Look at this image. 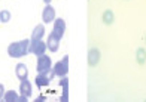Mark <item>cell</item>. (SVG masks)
Instances as JSON below:
<instances>
[{
  "label": "cell",
  "mask_w": 146,
  "mask_h": 102,
  "mask_svg": "<svg viewBox=\"0 0 146 102\" xmlns=\"http://www.w3.org/2000/svg\"><path fill=\"white\" fill-rule=\"evenodd\" d=\"M52 77H55V76H54V71H52V70L46 71V73H39L37 76H36V78H35V83H36L39 87L48 86L49 81L52 80Z\"/></svg>",
  "instance_id": "cell-5"
},
{
  "label": "cell",
  "mask_w": 146,
  "mask_h": 102,
  "mask_svg": "<svg viewBox=\"0 0 146 102\" xmlns=\"http://www.w3.org/2000/svg\"><path fill=\"white\" fill-rule=\"evenodd\" d=\"M3 95H5V87L3 84H0V99H3Z\"/></svg>",
  "instance_id": "cell-19"
},
{
  "label": "cell",
  "mask_w": 146,
  "mask_h": 102,
  "mask_svg": "<svg viewBox=\"0 0 146 102\" xmlns=\"http://www.w3.org/2000/svg\"><path fill=\"white\" fill-rule=\"evenodd\" d=\"M29 101V96H25V95H23V96L18 98V102H27Z\"/></svg>",
  "instance_id": "cell-18"
},
{
  "label": "cell",
  "mask_w": 146,
  "mask_h": 102,
  "mask_svg": "<svg viewBox=\"0 0 146 102\" xmlns=\"http://www.w3.org/2000/svg\"><path fill=\"white\" fill-rule=\"evenodd\" d=\"M60 40H61V39H58L55 34L51 31V34L48 36V42H46V47H48V50L55 53L58 50V47H60Z\"/></svg>",
  "instance_id": "cell-8"
},
{
  "label": "cell",
  "mask_w": 146,
  "mask_h": 102,
  "mask_svg": "<svg viewBox=\"0 0 146 102\" xmlns=\"http://www.w3.org/2000/svg\"><path fill=\"white\" fill-rule=\"evenodd\" d=\"M15 74L19 80H25L29 77V70H27V65L25 64H18L15 67Z\"/></svg>",
  "instance_id": "cell-10"
},
{
  "label": "cell",
  "mask_w": 146,
  "mask_h": 102,
  "mask_svg": "<svg viewBox=\"0 0 146 102\" xmlns=\"http://www.w3.org/2000/svg\"><path fill=\"white\" fill-rule=\"evenodd\" d=\"M46 43L43 40H30V44H29V53H33L36 56H40L46 52Z\"/></svg>",
  "instance_id": "cell-3"
},
{
  "label": "cell",
  "mask_w": 146,
  "mask_h": 102,
  "mask_svg": "<svg viewBox=\"0 0 146 102\" xmlns=\"http://www.w3.org/2000/svg\"><path fill=\"white\" fill-rule=\"evenodd\" d=\"M43 34H45V25L39 24V25H36V28L31 33V40H42Z\"/></svg>",
  "instance_id": "cell-13"
},
{
  "label": "cell",
  "mask_w": 146,
  "mask_h": 102,
  "mask_svg": "<svg viewBox=\"0 0 146 102\" xmlns=\"http://www.w3.org/2000/svg\"><path fill=\"white\" fill-rule=\"evenodd\" d=\"M103 22L106 24V25H110L112 22L115 21V15H113V12L112 10H106V12H103Z\"/></svg>",
  "instance_id": "cell-14"
},
{
  "label": "cell",
  "mask_w": 146,
  "mask_h": 102,
  "mask_svg": "<svg viewBox=\"0 0 146 102\" xmlns=\"http://www.w3.org/2000/svg\"><path fill=\"white\" fill-rule=\"evenodd\" d=\"M98 61H100V52L97 49H91L88 52V64L91 67H94V65L98 64Z\"/></svg>",
  "instance_id": "cell-12"
},
{
  "label": "cell",
  "mask_w": 146,
  "mask_h": 102,
  "mask_svg": "<svg viewBox=\"0 0 146 102\" xmlns=\"http://www.w3.org/2000/svg\"><path fill=\"white\" fill-rule=\"evenodd\" d=\"M52 71H54V76H58V77L67 76V71H69V56L67 55L63 56V59H60L58 62L54 65Z\"/></svg>",
  "instance_id": "cell-2"
},
{
  "label": "cell",
  "mask_w": 146,
  "mask_h": 102,
  "mask_svg": "<svg viewBox=\"0 0 146 102\" xmlns=\"http://www.w3.org/2000/svg\"><path fill=\"white\" fill-rule=\"evenodd\" d=\"M0 21H2V22L11 21V12L9 10H2V12H0Z\"/></svg>",
  "instance_id": "cell-17"
},
{
  "label": "cell",
  "mask_w": 146,
  "mask_h": 102,
  "mask_svg": "<svg viewBox=\"0 0 146 102\" xmlns=\"http://www.w3.org/2000/svg\"><path fill=\"white\" fill-rule=\"evenodd\" d=\"M54 21H55V24H54V28H52V33H54L58 39H61L64 36V31H66V22H64L63 18H55Z\"/></svg>",
  "instance_id": "cell-7"
},
{
  "label": "cell",
  "mask_w": 146,
  "mask_h": 102,
  "mask_svg": "<svg viewBox=\"0 0 146 102\" xmlns=\"http://www.w3.org/2000/svg\"><path fill=\"white\" fill-rule=\"evenodd\" d=\"M29 44H30V40L24 39L21 42H14L11 43L8 47V53L9 56L12 58H23L29 53Z\"/></svg>",
  "instance_id": "cell-1"
},
{
  "label": "cell",
  "mask_w": 146,
  "mask_h": 102,
  "mask_svg": "<svg viewBox=\"0 0 146 102\" xmlns=\"http://www.w3.org/2000/svg\"><path fill=\"white\" fill-rule=\"evenodd\" d=\"M52 70V61L48 55H40L37 56V73H46Z\"/></svg>",
  "instance_id": "cell-4"
},
{
  "label": "cell",
  "mask_w": 146,
  "mask_h": 102,
  "mask_svg": "<svg viewBox=\"0 0 146 102\" xmlns=\"http://www.w3.org/2000/svg\"><path fill=\"white\" fill-rule=\"evenodd\" d=\"M40 101H46V98H45V96H39V98L36 99V102H40Z\"/></svg>",
  "instance_id": "cell-20"
},
{
  "label": "cell",
  "mask_w": 146,
  "mask_h": 102,
  "mask_svg": "<svg viewBox=\"0 0 146 102\" xmlns=\"http://www.w3.org/2000/svg\"><path fill=\"white\" fill-rule=\"evenodd\" d=\"M60 86L63 87V95L60 96V101L61 102H67L69 101V80H67V77H61V80H60V83H58Z\"/></svg>",
  "instance_id": "cell-9"
},
{
  "label": "cell",
  "mask_w": 146,
  "mask_h": 102,
  "mask_svg": "<svg viewBox=\"0 0 146 102\" xmlns=\"http://www.w3.org/2000/svg\"><path fill=\"white\" fill-rule=\"evenodd\" d=\"M43 2H45V3H46V5H49V3H51V2H52V0H43Z\"/></svg>",
  "instance_id": "cell-21"
},
{
  "label": "cell",
  "mask_w": 146,
  "mask_h": 102,
  "mask_svg": "<svg viewBox=\"0 0 146 102\" xmlns=\"http://www.w3.org/2000/svg\"><path fill=\"white\" fill-rule=\"evenodd\" d=\"M136 58H137V62L140 64V65H143L146 62V52H145V49L139 47L137 52H136Z\"/></svg>",
  "instance_id": "cell-16"
},
{
  "label": "cell",
  "mask_w": 146,
  "mask_h": 102,
  "mask_svg": "<svg viewBox=\"0 0 146 102\" xmlns=\"http://www.w3.org/2000/svg\"><path fill=\"white\" fill-rule=\"evenodd\" d=\"M54 19H55V9L52 8L51 5H46L42 10V21L45 24H49V22L54 21Z\"/></svg>",
  "instance_id": "cell-6"
},
{
  "label": "cell",
  "mask_w": 146,
  "mask_h": 102,
  "mask_svg": "<svg viewBox=\"0 0 146 102\" xmlns=\"http://www.w3.org/2000/svg\"><path fill=\"white\" fill-rule=\"evenodd\" d=\"M19 92H21V95H25V96H31L33 87H31V83H30L27 78L21 80V84H19Z\"/></svg>",
  "instance_id": "cell-11"
},
{
  "label": "cell",
  "mask_w": 146,
  "mask_h": 102,
  "mask_svg": "<svg viewBox=\"0 0 146 102\" xmlns=\"http://www.w3.org/2000/svg\"><path fill=\"white\" fill-rule=\"evenodd\" d=\"M18 95H17V92L15 90H9L8 93H5L3 95V99L6 101V102H18Z\"/></svg>",
  "instance_id": "cell-15"
}]
</instances>
